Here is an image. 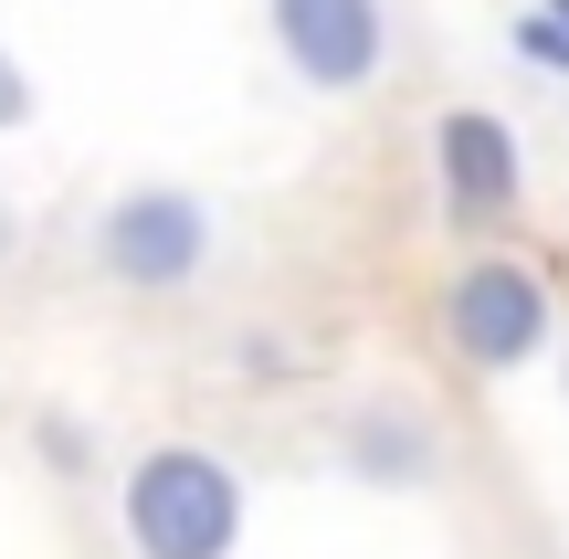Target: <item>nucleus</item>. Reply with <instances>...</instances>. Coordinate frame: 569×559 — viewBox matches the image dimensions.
<instances>
[{
  "mask_svg": "<svg viewBox=\"0 0 569 559\" xmlns=\"http://www.w3.org/2000/svg\"><path fill=\"white\" fill-rule=\"evenodd\" d=\"M243 539V486L201 443H159L127 476V549L138 559H232Z\"/></svg>",
  "mask_w": 569,
  "mask_h": 559,
  "instance_id": "f257e3e1",
  "label": "nucleus"
},
{
  "mask_svg": "<svg viewBox=\"0 0 569 559\" xmlns=\"http://www.w3.org/2000/svg\"><path fill=\"white\" fill-rule=\"evenodd\" d=\"M96 253H106V274H117V286L169 296V286H190V274H201L211 222H201V201H180V190H127V201L106 211Z\"/></svg>",
  "mask_w": 569,
  "mask_h": 559,
  "instance_id": "f03ea898",
  "label": "nucleus"
},
{
  "mask_svg": "<svg viewBox=\"0 0 569 559\" xmlns=\"http://www.w3.org/2000/svg\"><path fill=\"white\" fill-rule=\"evenodd\" d=\"M274 42L306 84H369L380 74V0H274Z\"/></svg>",
  "mask_w": 569,
  "mask_h": 559,
  "instance_id": "7ed1b4c3",
  "label": "nucleus"
},
{
  "mask_svg": "<svg viewBox=\"0 0 569 559\" xmlns=\"http://www.w3.org/2000/svg\"><path fill=\"white\" fill-rule=\"evenodd\" d=\"M538 328H549V296H538L528 264H475L453 286V349L486 359V370H517L538 349Z\"/></svg>",
  "mask_w": 569,
  "mask_h": 559,
  "instance_id": "20e7f679",
  "label": "nucleus"
},
{
  "mask_svg": "<svg viewBox=\"0 0 569 559\" xmlns=\"http://www.w3.org/2000/svg\"><path fill=\"white\" fill-rule=\"evenodd\" d=\"M443 190L465 211H507L517 201V138L496 117H443Z\"/></svg>",
  "mask_w": 569,
  "mask_h": 559,
  "instance_id": "39448f33",
  "label": "nucleus"
},
{
  "mask_svg": "<svg viewBox=\"0 0 569 559\" xmlns=\"http://www.w3.org/2000/svg\"><path fill=\"white\" fill-rule=\"evenodd\" d=\"M21 117H32V74H21V63L11 53H0V138H11V127Z\"/></svg>",
  "mask_w": 569,
  "mask_h": 559,
  "instance_id": "423d86ee",
  "label": "nucleus"
},
{
  "mask_svg": "<svg viewBox=\"0 0 569 559\" xmlns=\"http://www.w3.org/2000/svg\"><path fill=\"white\" fill-rule=\"evenodd\" d=\"M549 11H559V21H569V0H549Z\"/></svg>",
  "mask_w": 569,
  "mask_h": 559,
  "instance_id": "0eeeda50",
  "label": "nucleus"
}]
</instances>
